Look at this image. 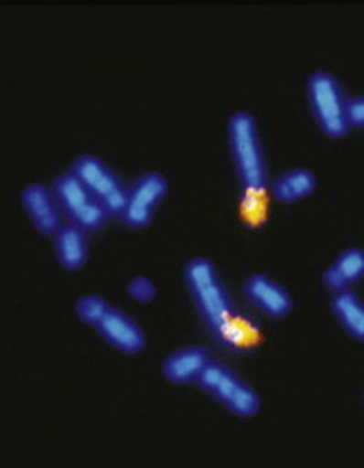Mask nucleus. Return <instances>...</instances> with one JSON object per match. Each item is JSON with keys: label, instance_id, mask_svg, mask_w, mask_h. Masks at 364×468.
<instances>
[{"label": "nucleus", "instance_id": "obj_3", "mask_svg": "<svg viewBox=\"0 0 364 468\" xmlns=\"http://www.w3.org/2000/svg\"><path fill=\"white\" fill-rule=\"evenodd\" d=\"M308 101L318 128L327 138L341 140L351 132L347 121V99L334 74L318 70L308 78Z\"/></svg>", "mask_w": 364, "mask_h": 468}, {"label": "nucleus", "instance_id": "obj_8", "mask_svg": "<svg viewBox=\"0 0 364 468\" xmlns=\"http://www.w3.org/2000/svg\"><path fill=\"white\" fill-rule=\"evenodd\" d=\"M22 204L29 219L43 237H55L57 230L64 225L62 211L59 209L53 190L45 184H29L22 192Z\"/></svg>", "mask_w": 364, "mask_h": 468}, {"label": "nucleus", "instance_id": "obj_15", "mask_svg": "<svg viewBox=\"0 0 364 468\" xmlns=\"http://www.w3.org/2000/svg\"><path fill=\"white\" fill-rule=\"evenodd\" d=\"M332 312L349 337L364 343V303L349 289L332 294Z\"/></svg>", "mask_w": 364, "mask_h": 468}, {"label": "nucleus", "instance_id": "obj_7", "mask_svg": "<svg viewBox=\"0 0 364 468\" xmlns=\"http://www.w3.org/2000/svg\"><path fill=\"white\" fill-rule=\"evenodd\" d=\"M244 294L256 310L272 320H284L293 312V296L268 275H252L244 282Z\"/></svg>", "mask_w": 364, "mask_h": 468}, {"label": "nucleus", "instance_id": "obj_19", "mask_svg": "<svg viewBox=\"0 0 364 468\" xmlns=\"http://www.w3.org/2000/svg\"><path fill=\"white\" fill-rule=\"evenodd\" d=\"M362 400H364V393H362Z\"/></svg>", "mask_w": 364, "mask_h": 468}, {"label": "nucleus", "instance_id": "obj_14", "mask_svg": "<svg viewBox=\"0 0 364 468\" xmlns=\"http://www.w3.org/2000/svg\"><path fill=\"white\" fill-rule=\"evenodd\" d=\"M318 188L316 175L305 166H296L281 175L272 186V196L279 204H296Z\"/></svg>", "mask_w": 364, "mask_h": 468}, {"label": "nucleus", "instance_id": "obj_13", "mask_svg": "<svg viewBox=\"0 0 364 468\" xmlns=\"http://www.w3.org/2000/svg\"><path fill=\"white\" fill-rule=\"evenodd\" d=\"M86 230L74 223H64L55 234V256L62 270L80 271L88 261Z\"/></svg>", "mask_w": 364, "mask_h": 468}, {"label": "nucleus", "instance_id": "obj_9", "mask_svg": "<svg viewBox=\"0 0 364 468\" xmlns=\"http://www.w3.org/2000/svg\"><path fill=\"white\" fill-rule=\"evenodd\" d=\"M95 331L112 348L121 350L124 355L134 356V355H140L145 348V335L140 329V325L117 308L109 310V314L103 317L102 324L95 327Z\"/></svg>", "mask_w": 364, "mask_h": 468}, {"label": "nucleus", "instance_id": "obj_17", "mask_svg": "<svg viewBox=\"0 0 364 468\" xmlns=\"http://www.w3.org/2000/svg\"><path fill=\"white\" fill-rule=\"evenodd\" d=\"M128 294L134 298V300H138V303L147 304V303H152V300L155 298L157 289H155L154 282L147 279V277H136V279H132L128 282Z\"/></svg>", "mask_w": 364, "mask_h": 468}, {"label": "nucleus", "instance_id": "obj_10", "mask_svg": "<svg viewBox=\"0 0 364 468\" xmlns=\"http://www.w3.org/2000/svg\"><path fill=\"white\" fill-rule=\"evenodd\" d=\"M70 171L84 182V186L99 199L103 202L111 194L121 190L126 184L117 176V173H112L109 166L93 155H80Z\"/></svg>", "mask_w": 364, "mask_h": 468}, {"label": "nucleus", "instance_id": "obj_6", "mask_svg": "<svg viewBox=\"0 0 364 468\" xmlns=\"http://www.w3.org/2000/svg\"><path fill=\"white\" fill-rule=\"evenodd\" d=\"M169 182L163 175L152 171L142 175L134 184L130 186L128 207L123 215V223L128 229H145L152 223L154 213L157 206L167 196Z\"/></svg>", "mask_w": 364, "mask_h": 468}, {"label": "nucleus", "instance_id": "obj_11", "mask_svg": "<svg viewBox=\"0 0 364 468\" xmlns=\"http://www.w3.org/2000/svg\"><path fill=\"white\" fill-rule=\"evenodd\" d=\"M211 362V355L202 346H188L173 353L163 362V376L173 386H196L204 367Z\"/></svg>", "mask_w": 364, "mask_h": 468}, {"label": "nucleus", "instance_id": "obj_2", "mask_svg": "<svg viewBox=\"0 0 364 468\" xmlns=\"http://www.w3.org/2000/svg\"><path fill=\"white\" fill-rule=\"evenodd\" d=\"M227 130L242 199L244 204L258 207L263 196L268 194V171L262 154L258 122L251 112L239 111L229 119Z\"/></svg>", "mask_w": 364, "mask_h": 468}, {"label": "nucleus", "instance_id": "obj_18", "mask_svg": "<svg viewBox=\"0 0 364 468\" xmlns=\"http://www.w3.org/2000/svg\"><path fill=\"white\" fill-rule=\"evenodd\" d=\"M347 121H349L351 130H364V95L347 99Z\"/></svg>", "mask_w": 364, "mask_h": 468}, {"label": "nucleus", "instance_id": "obj_16", "mask_svg": "<svg viewBox=\"0 0 364 468\" xmlns=\"http://www.w3.org/2000/svg\"><path fill=\"white\" fill-rule=\"evenodd\" d=\"M112 306H109L103 298L99 296H81L76 304V315L80 322H84L91 327L102 324L103 317L109 314Z\"/></svg>", "mask_w": 364, "mask_h": 468}, {"label": "nucleus", "instance_id": "obj_4", "mask_svg": "<svg viewBox=\"0 0 364 468\" xmlns=\"http://www.w3.org/2000/svg\"><path fill=\"white\" fill-rule=\"evenodd\" d=\"M51 190L62 215L69 219V223L78 225L81 230H102L107 221H111L103 204L99 202L72 171H66L55 178Z\"/></svg>", "mask_w": 364, "mask_h": 468}, {"label": "nucleus", "instance_id": "obj_5", "mask_svg": "<svg viewBox=\"0 0 364 468\" xmlns=\"http://www.w3.org/2000/svg\"><path fill=\"white\" fill-rule=\"evenodd\" d=\"M196 386L218 400L229 412L244 418V420L258 416L260 412V397L256 391L219 362L211 360L198 378Z\"/></svg>", "mask_w": 364, "mask_h": 468}, {"label": "nucleus", "instance_id": "obj_12", "mask_svg": "<svg viewBox=\"0 0 364 468\" xmlns=\"http://www.w3.org/2000/svg\"><path fill=\"white\" fill-rule=\"evenodd\" d=\"M364 279V250L347 248L322 275L324 287L336 294L349 291Z\"/></svg>", "mask_w": 364, "mask_h": 468}, {"label": "nucleus", "instance_id": "obj_1", "mask_svg": "<svg viewBox=\"0 0 364 468\" xmlns=\"http://www.w3.org/2000/svg\"><path fill=\"white\" fill-rule=\"evenodd\" d=\"M187 285L209 335L219 345L239 350L252 343V331L235 312L227 289L209 260L198 258L185 267Z\"/></svg>", "mask_w": 364, "mask_h": 468}]
</instances>
